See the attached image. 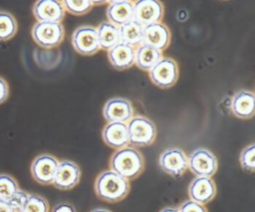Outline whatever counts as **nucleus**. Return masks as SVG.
Segmentation results:
<instances>
[{
	"label": "nucleus",
	"mask_w": 255,
	"mask_h": 212,
	"mask_svg": "<svg viewBox=\"0 0 255 212\" xmlns=\"http://www.w3.org/2000/svg\"><path fill=\"white\" fill-rule=\"evenodd\" d=\"M104 142L115 149H121L129 143L127 123L112 121L108 122L102 130Z\"/></svg>",
	"instance_id": "nucleus-17"
},
{
	"label": "nucleus",
	"mask_w": 255,
	"mask_h": 212,
	"mask_svg": "<svg viewBox=\"0 0 255 212\" xmlns=\"http://www.w3.org/2000/svg\"><path fill=\"white\" fill-rule=\"evenodd\" d=\"M97 36L100 49L107 51L121 42L119 27L109 22H103L99 25L97 28Z\"/></svg>",
	"instance_id": "nucleus-22"
},
{
	"label": "nucleus",
	"mask_w": 255,
	"mask_h": 212,
	"mask_svg": "<svg viewBox=\"0 0 255 212\" xmlns=\"http://www.w3.org/2000/svg\"><path fill=\"white\" fill-rule=\"evenodd\" d=\"M81 174V168L76 162L63 159L59 161L52 184L60 190H70L80 182Z\"/></svg>",
	"instance_id": "nucleus-11"
},
{
	"label": "nucleus",
	"mask_w": 255,
	"mask_h": 212,
	"mask_svg": "<svg viewBox=\"0 0 255 212\" xmlns=\"http://www.w3.org/2000/svg\"><path fill=\"white\" fill-rule=\"evenodd\" d=\"M133 11L134 20L143 27L161 22L164 13L162 3L157 0H137L133 2Z\"/></svg>",
	"instance_id": "nucleus-10"
},
{
	"label": "nucleus",
	"mask_w": 255,
	"mask_h": 212,
	"mask_svg": "<svg viewBox=\"0 0 255 212\" xmlns=\"http://www.w3.org/2000/svg\"><path fill=\"white\" fill-rule=\"evenodd\" d=\"M29 197V193L19 189L7 202L10 204V206L15 210V212H20L23 208L26 200Z\"/></svg>",
	"instance_id": "nucleus-28"
},
{
	"label": "nucleus",
	"mask_w": 255,
	"mask_h": 212,
	"mask_svg": "<svg viewBox=\"0 0 255 212\" xmlns=\"http://www.w3.org/2000/svg\"><path fill=\"white\" fill-rule=\"evenodd\" d=\"M94 187L100 199L111 203L125 199L130 189L129 181L111 169L105 170L98 175Z\"/></svg>",
	"instance_id": "nucleus-2"
},
{
	"label": "nucleus",
	"mask_w": 255,
	"mask_h": 212,
	"mask_svg": "<svg viewBox=\"0 0 255 212\" xmlns=\"http://www.w3.org/2000/svg\"><path fill=\"white\" fill-rule=\"evenodd\" d=\"M31 35L37 45L42 48L51 49L62 43L65 30L62 23L37 22L32 27Z\"/></svg>",
	"instance_id": "nucleus-4"
},
{
	"label": "nucleus",
	"mask_w": 255,
	"mask_h": 212,
	"mask_svg": "<svg viewBox=\"0 0 255 212\" xmlns=\"http://www.w3.org/2000/svg\"><path fill=\"white\" fill-rule=\"evenodd\" d=\"M170 31L161 22L150 24L143 27L141 44L152 47L159 51L166 49L170 43Z\"/></svg>",
	"instance_id": "nucleus-15"
},
{
	"label": "nucleus",
	"mask_w": 255,
	"mask_h": 212,
	"mask_svg": "<svg viewBox=\"0 0 255 212\" xmlns=\"http://www.w3.org/2000/svg\"><path fill=\"white\" fill-rule=\"evenodd\" d=\"M162 58V52L152 47L141 44L135 48L134 64L142 71L148 72Z\"/></svg>",
	"instance_id": "nucleus-20"
},
{
	"label": "nucleus",
	"mask_w": 255,
	"mask_h": 212,
	"mask_svg": "<svg viewBox=\"0 0 255 212\" xmlns=\"http://www.w3.org/2000/svg\"><path fill=\"white\" fill-rule=\"evenodd\" d=\"M65 11L74 14V15H83L89 12L92 9V1L84 0V1H75V0H64L62 1Z\"/></svg>",
	"instance_id": "nucleus-27"
},
{
	"label": "nucleus",
	"mask_w": 255,
	"mask_h": 212,
	"mask_svg": "<svg viewBox=\"0 0 255 212\" xmlns=\"http://www.w3.org/2000/svg\"><path fill=\"white\" fill-rule=\"evenodd\" d=\"M255 97L254 93L249 90L237 92L231 101L232 113L242 119H248L254 114Z\"/></svg>",
	"instance_id": "nucleus-19"
},
{
	"label": "nucleus",
	"mask_w": 255,
	"mask_h": 212,
	"mask_svg": "<svg viewBox=\"0 0 255 212\" xmlns=\"http://www.w3.org/2000/svg\"><path fill=\"white\" fill-rule=\"evenodd\" d=\"M158 164L164 173L178 178L187 169V155L178 147H169L159 155Z\"/></svg>",
	"instance_id": "nucleus-7"
},
{
	"label": "nucleus",
	"mask_w": 255,
	"mask_h": 212,
	"mask_svg": "<svg viewBox=\"0 0 255 212\" xmlns=\"http://www.w3.org/2000/svg\"><path fill=\"white\" fill-rule=\"evenodd\" d=\"M72 45L81 55L92 56L99 52L97 29L91 25H82L78 27L72 35Z\"/></svg>",
	"instance_id": "nucleus-9"
},
{
	"label": "nucleus",
	"mask_w": 255,
	"mask_h": 212,
	"mask_svg": "<svg viewBox=\"0 0 255 212\" xmlns=\"http://www.w3.org/2000/svg\"><path fill=\"white\" fill-rule=\"evenodd\" d=\"M17 180L6 173H0V200L8 201L18 190Z\"/></svg>",
	"instance_id": "nucleus-24"
},
{
	"label": "nucleus",
	"mask_w": 255,
	"mask_h": 212,
	"mask_svg": "<svg viewBox=\"0 0 255 212\" xmlns=\"http://www.w3.org/2000/svg\"><path fill=\"white\" fill-rule=\"evenodd\" d=\"M255 145L254 143H250L245 146L239 156V161L242 169L247 172H254L255 170Z\"/></svg>",
	"instance_id": "nucleus-26"
},
{
	"label": "nucleus",
	"mask_w": 255,
	"mask_h": 212,
	"mask_svg": "<svg viewBox=\"0 0 255 212\" xmlns=\"http://www.w3.org/2000/svg\"><path fill=\"white\" fill-rule=\"evenodd\" d=\"M109 23L121 27L122 25L134 20L133 2L128 0H115L109 2L107 7Z\"/></svg>",
	"instance_id": "nucleus-16"
},
{
	"label": "nucleus",
	"mask_w": 255,
	"mask_h": 212,
	"mask_svg": "<svg viewBox=\"0 0 255 212\" xmlns=\"http://www.w3.org/2000/svg\"><path fill=\"white\" fill-rule=\"evenodd\" d=\"M159 212H178V209L176 207H172V206H167L162 208Z\"/></svg>",
	"instance_id": "nucleus-33"
},
{
	"label": "nucleus",
	"mask_w": 255,
	"mask_h": 212,
	"mask_svg": "<svg viewBox=\"0 0 255 212\" xmlns=\"http://www.w3.org/2000/svg\"><path fill=\"white\" fill-rule=\"evenodd\" d=\"M33 15L37 22L61 23L65 17V9L61 1L39 0L32 8Z\"/></svg>",
	"instance_id": "nucleus-13"
},
{
	"label": "nucleus",
	"mask_w": 255,
	"mask_h": 212,
	"mask_svg": "<svg viewBox=\"0 0 255 212\" xmlns=\"http://www.w3.org/2000/svg\"><path fill=\"white\" fill-rule=\"evenodd\" d=\"M110 168L127 180L138 177L144 169V158L139 150L132 146L118 149L110 158Z\"/></svg>",
	"instance_id": "nucleus-1"
},
{
	"label": "nucleus",
	"mask_w": 255,
	"mask_h": 212,
	"mask_svg": "<svg viewBox=\"0 0 255 212\" xmlns=\"http://www.w3.org/2000/svg\"><path fill=\"white\" fill-rule=\"evenodd\" d=\"M18 30L15 17L8 11H0V41L12 39Z\"/></svg>",
	"instance_id": "nucleus-23"
},
{
	"label": "nucleus",
	"mask_w": 255,
	"mask_h": 212,
	"mask_svg": "<svg viewBox=\"0 0 255 212\" xmlns=\"http://www.w3.org/2000/svg\"><path fill=\"white\" fill-rule=\"evenodd\" d=\"M0 212H15L7 201L0 200Z\"/></svg>",
	"instance_id": "nucleus-32"
},
{
	"label": "nucleus",
	"mask_w": 255,
	"mask_h": 212,
	"mask_svg": "<svg viewBox=\"0 0 255 212\" xmlns=\"http://www.w3.org/2000/svg\"><path fill=\"white\" fill-rule=\"evenodd\" d=\"M178 212H208L204 205L196 203L192 200H186L177 208Z\"/></svg>",
	"instance_id": "nucleus-29"
},
{
	"label": "nucleus",
	"mask_w": 255,
	"mask_h": 212,
	"mask_svg": "<svg viewBox=\"0 0 255 212\" xmlns=\"http://www.w3.org/2000/svg\"><path fill=\"white\" fill-rule=\"evenodd\" d=\"M128 141L133 146H147L153 143L156 137L154 122L142 115L132 116L127 124Z\"/></svg>",
	"instance_id": "nucleus-3"
},
{
	"label": "nucleus",
	"mask_w": 255,
	"mask_h": 212,
	"mask_svg": "<svg viewBox=\"0 0 255 212\" xmlns=\"http://www.w3.org/2000/svg\"><path fill=\"white\" fill-rule=\"evenodd\" d=\"M91 212H112V211H111V210H108V209H106V208H101V207H99V208L93 209Z\"/></svg>",
	"instance_id": "nucleus-34"
},
{
	"label": "nucleus",
	"mask_w": 255,
	"mask_h": 212,
	"mask_svg": "<svg viewBox=\"0 0 255 212\" xmlns=\"http://www.w3.org/2000/svg\"><path fill=\"white\" fill-rule=\"evenodd\" d=\"M9 96V86L7 82L0 77V105L3 104Z\"/></svg>",
	"instance_id": "nucleus-31"
},
{
	"label": "nucleus",
	"mask_w": 255,
	"mask_h": 212,
	"mask_svg": "<svg viewBox=\"0 0 255 212\" xmlns=\"http://www.w3.org/2000/svg\"><path fill=\"white\" fill-rule=\"evenodd\" d=\"M150 81L161 89L171 88L178 79V66L171 58H162L149 71Z\"/></svg>",
	"instance_id": "nucleus-6"
},
{
	"label": "nucleus",
	"mask_w": 255,
	"mask_h": 212,
	"mask_svg": "<svg viewBox=\"0 0 255 212\" xmlns=\"http://www.w3.org/2000/svg\"><path fill=\"white\" fill-rule=\"evenodd\" d=\"M50 207L47 199L39 194H29L20 212H49Z\"/></svg>",
	"instance_id": "nucleus-25"
},
{
	"label": "nucleus",
	"mask_w": 255,
	"mask_h": 212,
	"mask_svg": "<svg viewBox=\"0 0 255 212\" xmlns=\"http://www.w3.org/2000/svg\"><path fill=\"white\" fill-rule=\"evenodd\" d=\"M217 167L216 156L207 148H196L187 156V168L196 176L211 177L216 173Z\"/></svg>",
	"instance_id": "nucleus-5"
},
{
	"label": "nucleus",
	"mask_w": 255,
	"mask_h": 212,
	"mask_svg": "<svg viewBox=\"0 0 255 212\" xmlns=\"http://www.w3.org/2000/svg\"><path fill=\"white\" fill-rule=\"evenodd\" d=\"M135 48L120 42L108 51V58L111 65L119 71L127 70L134 64Z\"/></svg>",
	"instance_id": "nucleus-18"
},
{
	"label": "nucleus",
	"mask_w": 255,
	"mask_h": 212,
	"mask_svg": "<svg viewBox=\"0 0 255 212\" xmlns=\"http://www.w3.org/2000/svg\"><path fill=\"white\" fill-rule=\"evenodd\" d=\"M216 195V184L211 177L196 176L188 186L189 200L201 205L209 203Z\"/></svg>",
	"instance_id": "nucleus-14"
},
{
	"label": "nucleus",
	"mask_w": 255,
	"mask_h": 212,
	"mask_svg": "<svg viewBox=\"0 0 255 212\" xmlns=\"http://www.w3.org/2000/svg\"><path fill=\"white\" fill-rule=\"evenodd\" d=\"M103 115L109 121L127 123L133 116V106L129 100L115 97L107 101L103 107Z\"/></svg>",
	"instance_id": "nucleus-12"
},
{
	"label": "nucleus",
	"mask_w": 255,
	"mask_h": 212,
	"mask_svg": "<svg viewBox=\"0 0 255 212\" xmlns=\"http://www.w3.org/2000/svg\"><path fill=\"white\" fill-rule=\"evenodd\" d=\"M58 164L59 160L56 156L42 153L33 159L30 166L31 175L35 181L42 185L52 184Z\"/></svg>",
	"instance_id": "nucleus-8"
},
{
	"label": "nucleus",
	"mask_w": 255,
	"mask_h": 212,
	"mask_svg": "<svg viewBox=\"0 0 255 212\" xmlns=\"http://www.w3.org/2000/svg\"><path fill=\"white\" fill-rule=\"evenodd\" d=\"M119 33L122 43L136 48L141 45L142 42L143 26L135 20H131L119 27Z\"/></svg>",
	"instance_id": "nucleus-21"
},
{
	"label": "nucleus",
	"mask_w": 255,
	"mask_h": 212,
	"mask_svg": "<svg viewBox=\"0 0 255 212\" xmlns=\"http://www.w3.org/2000/svg\"><path fill=\"white\" fill-rule=\"evenodd\" d=\"M51 212H77V210L70 202H59L54 205Z\"/></svg>",
	"instance_id": "nucleus-30"
}]
</instances>
